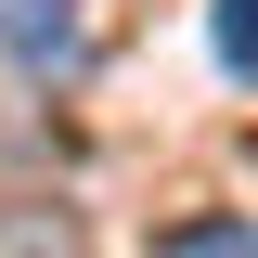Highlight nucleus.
<instances>
[{
  "mask_svg": "<svg viewBox=\"0 0 258 258\" xmlns=\"http://www.w3.org/2000/svg\"><path fill=\"white\" fill-rule=\"evenodd\" d=\"M155 258H258V220H181L155 232Z\"/></svg>",
  "mask_w": 258,
  "mask_h": 258,
  "instance_id": "obj_2",
  "label": "nucleus"
},
{
  "mask_svg": "<svg viewBox=\"0 0 258 258\" xmlns=\"http://www.w3.org/2000/svg\"><path fill=\"white\" fill-rule=\"evenodd\" d=\"M207 39H220L232 78H258V0H207Z\"/></svg>",
  "mask_w": 258,
  "mask_h": 258,
  "instance_id": "obj_3",
  "label": "nucleus"
},
{
  "mask_svg": "<svg viewBox=\"0 0 258 258\" xmlns=\"http://www.w3.org/2000/svg\"><path fill=\"white\" fill-rule=\"evenodd\" d=\"M0 52L26 64V78H78L91 64V13L78 0H0Z\"/></svg>",
  "mask_w": 258,
  "mask_h": 258,
  "instance_id": "obj_1",
  "label": "nucleus"
}]
</instances>
